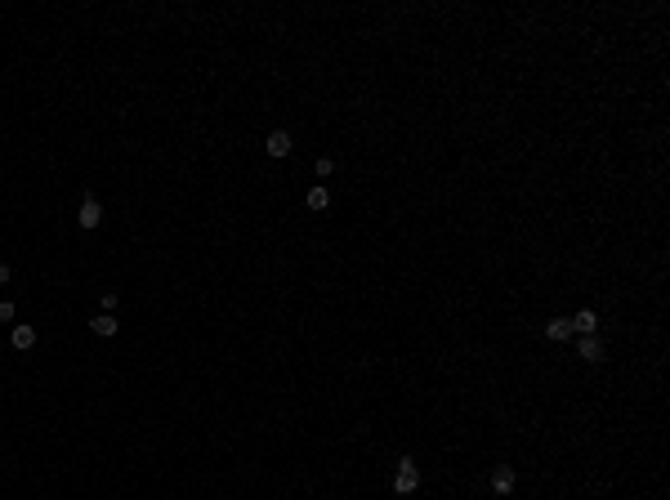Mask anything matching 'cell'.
<instances>
[{"mask_svg": "<svg viewBox=\"0 0 670 500\" xmlns=\"http://www.w3.org/2000/svg\"><path fill=\"white\" fill-rule=\"evenodd\" d=\"M416 487H420V465L411 456H402L398 469H393V492H398V496H411Z\"/></svg>", "mask_w": 670, "mask_h": 500, "instance_id": "obj_1", "label": "cell"}, {"mask_svg": "<svg viewBox=\"0 0 670 500\" xmlns=\"http://www.w3.org/2000/svg\"><path fill=\"white\" fill-rule=\"evenodd\" d=\"M264 152H268V157H277V161H282V157H290V152H295V139H290L286 130H273V134L264 139Z\"/></svg>", "mask_w": 670, "mask_h": 500, "instance_id": "obj_2", "label": "cell"}, {"mask_svg": "<svg viewBox=\"0 0 670 500\" xmlns=\"http://www.w3.org/2000/svg\"><path fill=\"white\" fill-rule=\"evenodd\" d=\"M603 353H608V344H603V339L599 335H581V344H577V357H581V362H603Z\"/></svg>", "mask_w": 670, "mask_h": 500, "instance_id": "obj_3", "label": "cell"}, {"mask_svg": "<svg viewBox=\"0 0 670 500\" xmlns=\"http://www.w3.org/2000/svg\"><path fill=\"white\" fill-rule=\"evenodd\" d=\"M77 223H81V228H99V223H103V206H99V197H85V201H81Z\"/></svg>", "mask_w": 670, "mask_h": 500, "instance_id": "obj_4", "label": "cell"}, {"mask_svg": "<svg viewBox=\"0 0 670 500\" xmlns=\"http://www.w3.org/2000/svg\"><path fill=\"white\" fill-rule=\"evenodd\" d=\"M514 483H518L514 465H496V469H492V492H496V496H509V492H514Z\"/></svg>", "mask_w": 670, "mask_h": 500, "instance_id": "obj_5", "label": "cell"}, {"mask_svg": "<svg viewBox=\"0 0 670 500\" xmlns=\"http://www.w3.org/2000/svg\"><path fill=\"white\" fill-rule=\"evenodd\" d=\"M568 322H572V331H577V335H599V317H594L590 308H581V313L568 317Z\"/></svg>", "mask_w": 670, "mask_h": 500, "instance_id": "obj_6", "label": "cell"}, {"mask_svg": "<svg viewBox=\"0 0 670 500\" xmlns=\"http://www.w3.org/2000/svg\"><path fill=\"white\" fill-rule=\"evenodd\" d=\"M90 331H94V335H103V339H112V335L121 331V322H117V317H112V313H99V317H94V322H90Z\"/></svg>", "mask_w": 670, "mask_h": 500, "instance_id": "obj_7", "label": "cell"}, {"mask_svg": "<svg viewBox=\"0 0 670 500\" xmlns=\"http://www.w3.org/2000/svg\"><path fill=\"white\" fill-rule=\"evenodd\" d=\"M304 201H308V210H317V214H322V210H326V206H331V192H326V183H317V188H308V197H304Z\"/></svg>", "mask_w": 670, "mask_h": 500, "instance_id": "obj_8", "label": "cell"}, {"mask_svg": "<svg viewBox=\"0 0 670 500\" xmlns=\"http://www.w3.org/2000/svg\"><path fill=\"white\" fill-rule=\"evenodd\" d=\"M545 335L550 339H572V322L568 317H550V322H545Z\"/></svg>", "mask_w": 670, "mask_h": 500, "instance_id": "obj_9", "label": "cell"}, {"mask_svg": "<svg viewBox=\"0 0 670 500\" xmlns=\"http://www.w3.org/2000/svg\"><path fill=\"white\" fill-rule=\"evenodd\" d=\"M9 339H14V348H32L36 344V326H14V335H9Z\"/></svg>", "mask_w": 670, "mask_h": 500, "instance_id": "obj_10", "label": "cell"}, {"mask_svg": "<svg viewBox=\"0 0 670 500\" xmlns=\"http://www.w3.org/2000/svg\"><path fill=\"white\" fill-rule=\"evenodd\" d=\"M317 179H326V174H335V161H331V157H317Z\"/></svg>", "mask_w": 670, "mask_h": 500, "instance_id": "obj_11", "label": "cell"}, {"mask_svg": "<svg viewBox=\"0 0 670 500\" xmlns=\"http://www.w3.org/2000/svg\"><path fill=\"white\" fill-rule=\"evenodd\" d=\"M99 304H103V313H112V308H117V290H103Z\"/></svg>", "mask_w": 670, "mask_h": 500, "instance_id": "obj_12", "label": "cell"}, {"mask_svg": "<svg viewBox=\"0 0 670 500\" xmlns=\"http://www.w3.org/2000/svg\"><path fill=\"white\" fill-rule=\"evenodd\" d=\"M14 313H18V308L9 304V299H0V322H14Z\"/></svg>", "mask_w": 670, "mask_h": 500, "instance_id": "obj_13", "label": "cell"}, {"mask_svg": "<svg viewBox=\"0 0 670 500\" xmlns=\"http://www.w3.org/2000/svg\"><path fill=\"white\" fill-rule=\"evenodd\" d=\"M5 281H9V268H5V263H0V286H5Z\"/></svg>", "mask_w": 670, "mask_h": 500, "instance_id": "obj_14", "label": "cell"}]
</instances>
